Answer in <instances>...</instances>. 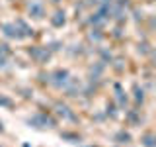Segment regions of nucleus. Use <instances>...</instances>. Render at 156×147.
I'll return each mask as SVG.
<instances>
[{"label":"nucleus","instance_id":"1","mask_svg":"<svg viewBox=\"0 0 156 147\" xmlns=\"http://www.w3.org/2000/svg\"><path fill=\"white\" fill-rule=\"evenodd\" d=\"M31 10H33V12L37 14V18L41 16V6H37V4H33V6H31Z\"/></svg>","mask_w":156,"mask_h":147},{"label":"nucleus","instance_id":"2","mask_svg":"<svg viewBox=\"0 0 156 147\" xmlns=\"http://www.w3.org/2000/svg\"><path fill=\"white\" fill-rule=\"evenodd\" d=\"M0 131H2V124H0Z\"/></svg>","mask_w":156,"mask_h":147}]
</instances>
